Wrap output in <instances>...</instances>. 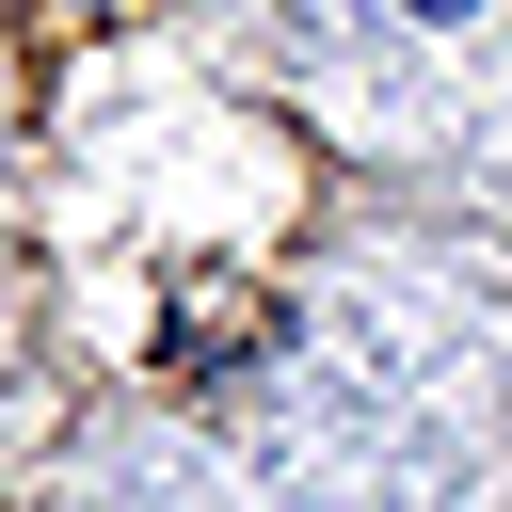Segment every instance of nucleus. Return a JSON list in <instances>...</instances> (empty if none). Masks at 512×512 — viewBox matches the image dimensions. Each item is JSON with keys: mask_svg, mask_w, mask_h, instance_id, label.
I'll return each mask as SVG.
<instances>
[{"mask_svg": "<svg viewBox=\"0 0 512 512\" xmlns=\"http://www.w3.org/2000/svg\"><path fill=\"white\" fill-rule=\"evenodd\" d=\"M416 16H464V0H416Z\"/></svg>", "mask_w": 512, "mask_h": 512, "instance_id": "obj_1", "label": "nucleus"}]
</instances>
